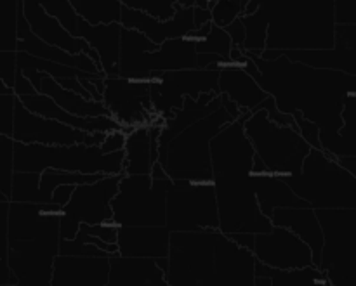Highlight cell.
<instances>
[{
    "label": "cell",
    "mask_w": 356,
    "mask_h": 286,
    "mask_svg": "<svg viewBox=\"0 0 356 286\" xmlns=\"http://www.w3.org/2000/svg\"><path fill=\"white\" fill-rule=\"evenodd\" d=\"M243 72L273 97L278 111L301 115L320 131L322 151L336 158L337 132L343 127V110L350 96H356V76L334 69H316L289 61L245 54Z\"/></svg>",
    "instance_id": "obj_1"
},
{
    "label": "cell",
    "mask_w": 356,
    "mask_h": 286,
    "mask_svg": "<svg viewBox=\"0 0 356 286\" xmlns=\"http://www.w3.org/2000/svg\"><path fill=\"white\" fill-rule=\"evenodd\" d=\"M263 10L266 49L315 51L334 47V0H249L242 16Z\"/></svg>",
    "instance_id": "obj_2"
},
{
    "label": "cell",
    "mask_w": 356,
    "mask_h": 286,
    "mask_svg": "<svg viewBox=\"0 0 356 286\" xmlns=\"http://www.w3.org/2000/svg\"><path fill=\"white\" fill-rule=\"evenodd\" d=\"M221 97V96H219ZM235 118L219 106L207 117L200 118L177 134L169 144L159 151L156 162L170 180H212L211 141L225 125Z\"/></svg>",
    "instance_id": "obj_3"
},
{
    "label": "cell",
    "mask_w": 356,
    "mask_h": 286,
    "mask_svg": "<svg viewBox=\"0 0 356 286\" xmlns=\"http://www.w3.org/2000/svg\"><path fill=\"white\" fill-rule=\"evenodd\" d=\"M282 179L313 210L356 208V177L322 149H309L301 172Z\"/></svg>",
    "instance_id": "obj_4"
},
{
    "label": "cell",
    "mask_w": 356,
    "mask_h": 286,
    "mask_svg": "<svg viewBox=\"0 0 356 286\" xmlns=\"http://www.w3.org/2000/svg\"><path fill=\"white\" fill-rule=\"evenodd\" d=\"M124 149L103 155L99 146H42L14 142V172L42 174L44 170H61L94 176H122Z\"/></svg>",
    "instance_id": "obj_5"
},
{
    "label": "cell",
    "mask_w": 356,
    "mask_h": 286,
    "mask_svg": "<svg viewBox=\"0 0 356 286\" xmlns=\"http://www.w3.org/2000/svg\"><path fill=\"white\" fill-rule=\"evenodd\" d=\"M243 132L268 174L285 177L301 172L302 162L312 148L299 135L298 128L275 124L266 111L259 110L243 121Z\"/></svg>",
    "instance_id": "obj_6"
},
{
    "label": "cell",
    "mask_w": 356,
    "mask_h": 286,
    "mask_svg": "<svg viewBox=\"0 0 356 286\" xmlns=\"http://www.w3.org/2000/svg\"><path fill=\"white\" fill-rule=\"evenodd\" d=\"M323 235L318 269L332 286H356V208L315 210Z\"/></svg>",
    "instance_id": "obj_7"
},
{
    "label": "cell",
    "mask_w": 356,
    "mask_h": 286,
    "mask_svg": "<svg viewBox=\"0 0 356 286\" xmlns=\"http://www.w3.org/2000/svg\"><path fill=\"white\" fill-rule=\"evenodd\" d=\"M170 179L149 176H122L111 200L113 222L118 228H159L165 226V198Z\"/></svg>",
    "instance_id": "obj_8"
},
{
    "label": "cell",
    "mask_w": 356,
    "mask_h": 286,
    "mask_svg": "<svg viewBox=\"0 0 356 286\" xmlns=\"http://www.w3.org/2000/svg\"><path fill=\"white\" fill-rule=\"evenodd\" d=\"M221 235H264L273 229L261 214L252 176L212 177Z\"/></svg>",
    "instance_id": "obj_9"
},
{
    "label": "cell",
    "mask_w": 356,
    "mask_h": 286,
    "mask_svg": "<svg viewBox=\"0 0 356 286\" xmlns=\"http://www.w3.org/2000/svg\"><path fill=\"white\" fill-rule=\"evenodd\" d=\"M219 231L170 233L167 286H211L214 274V246Z\"/></svg>",
    "instance_id": "obj_10"
},
{
    "label": "cell",
    "mask_w": 356,
    "mask_h": 286,
    "mask_svg": "<svg viewBox=\"0 0 356 286\" xmlns=\"http://www.w3.org/2000/svg\"><path fill=\"white\" fill-rule=\"evenodd\" d=\"M165 228L170 233L218 231V205L212 180H170L165 198Z\"/></svg>",
    "instance_id": "obj_11"
},
{
    "label": "cell",
    "mask_w": 356,
    "mask_h": 286,
    "mask_svg": "<svg viewBox=\"0 0 356 286\" xmlns=\"http://www.w3.org/2000/svg\"><path fill=\"white\" fill-rule=\"evenodd\" d=\"M122 176H104L96 183L75 186L68 203L61 208L59 238L73 239L80 224L96 226L113 222L110 203L117 194Z\"/></svg>",
    "instance_id": "obj_12"
},
{
    "label": "cell",
    "mask_w": 356,
    "mask_h": 286,
    "mask_svg": "<svg viewBox=\"0 0 356 286\" xmlns=\"http://www.w3.org/2000/svg\"><path fill=\"white\" fill-rule=\"evenodd\" d=\"M219 69L195 68L165 72L148 82V94L152 110L156 117L169 118L181 110L184 99H198L202 94L214 92L218 89Z\"/></svg>",
    "instance_id": "obj_13"
},
{
    "label": "cell",
    "mask_w": 356,
    "mask_h": 286,
    "mask_svg": "<svg viewBox=\"0 0 356 286\" xmlns=\"http://www.w3.org/2000/svg\"><path fill=\"white\" fill-rule=\"evenodd\" d=\"M59 228L33 239L9 242L7 266L16 278V286H51L52 264L58 257Z\"/></svg>",
    "instance_id": "obj_14"
},
{
    "label": "cell",
    "mask_w": 356,
    "mask_h": 286,
    "mask_svg": "<svg viewBox=\"0 0 356 286\" xmlns=\"http://www.w3.org/2000/svg\"><path fill=\"white\" fill-rule=\"evenodd\" d=\"M149 82V80H148ZM148 82L124 76H104L101 103L120 127L131 132L136 127L149 125L156 118L149 103Z\"/></svg>",
    "instance_id": "obj_15"
},
{
    "label": "cell",
    "mask_w": 356,
    "mask_h": 286,
    "mask_svg": "<svg viewBox=\"0 0 356 286\" xmlns=\"http://www.w3.org/2000/svg\"><path fill=\"white\" fill-rule=\"evenodd\" d=\"M106 134H89V132L76 131L56 120L37 117L30 113L19 99L14 103L13 118V141L21 144H42V146H99Z\"/></svg>",
    "instance_id": "obj_16"
},
{
    "label": "cell",
    "mask_w": 356,
    "mask_h": 286,
    "mask_svg": "<svg viewBox=\"0 0 356 286\" xmlns=\"http://www.w3.org/2000/svg\"><path fill=\"white\" fill-rule=\"evenodd\" d=\"M250 115H240L232 124L225 125L211 141V170L214 176H250L254 153L252 144L243 132V121Z\"/></svg>",
    "instance_id": "obj_17"
},
{
    "label": "cell",
    "mask_w": 356,
    "mask_h": 286,
    "mask_svg": "<svg viewBox=\"0 0 356 286\" xmlns=\"http://www.w3.org/2000/svg\"><path fill=\"white\" fill-rule=\"evenodd\" d=\"M252 255L257 262L278 271L313 266L312 250L308 245L287 229L275 226L270 233L254 235Z\"/></svg>",
    "instance_id": "obj_18"
},
{
    "label": "cell",
    "mask_w": 356,
    "mask_h": 286,
    "mask_svg": "<svg viewBox=\"0 0 356 286\" xmlns=\"http://www.w3.org/2000/svg\"><path fill=\"white\" fill-rule=\"evenodd\" d=\"M120 26L139 31L155 45L172 40V38H186L195 30L193 7H179L170 19L160 21L141 10L122 6Z\"/></svg>",
    "instance_id": "obj_19"
},
{
    "label": "cell",
    "mask_w": 356,
    "mask_h": 286,
    "mask_svg": "<svg viewBox=\"0 0 356 286\" xmlns=\"http://www.w3.org/2000/svg\"><path fill=\"white\" fill-rule=\"evenodd\" d=\"M252 252L219 233L214 246V274L211 286H254Z\"/></svg>",
    "instance_id": "obj_20"
},
{
    "label": "cell",
    "mask_w": 356,
    "mask_h": 286,
    "mask_svg": "<svg viewBox=\"0 0 356 286\" xmlns=\"http://www.w3.org/2000/svg\"><path fill=\"white\" fill-rule=\"evenodd\" d=\"M61 207L44 203H14L7 210V239L23 242L33 239L51 229L59 228Z\"/></svg>",
    "instance_id": "obj_21"
},
{
    "label": "cell",
    "mask_w": 356,
    "mask_h": 286,
    "mask_svg": "<svg viewBox=\"0 0 356 286\" xmlns=\"http://www.w3.org/2000/svg\"><path fill=\"white\" fill-rule=\"evenodd\" d=\"M23 3V14L26 19L30 31L38 38V40L45 42V44L58 47L61 51L68 52V54H86L87 58L92 59L96 66L99 68V58L96 52L79 37H72L58 19L49 16L35 0H21ZM101 69V68H99Z\"/></svg>",
    "instance_id": "obj_22"
},
{
    "label": "cell",
    "mask_w": 356,
    "mask_h": 286,
    "mask_svg": "<svg viewBox=\"0 0 356 286\" xmlns=\"http://www.w3.org/2000/svg\"><path fill=\"white\" fill-rule=\"evenodd\" d=\"M165 118L156 117L145 127H136L125 134L124 176H149L159 158V135Z\"/></svg>",
    "instance_id": "obj_23"
},
{
    "label": "cell",
    "mask_w": 356,
    "mask_h": 286,
    "mask_svg": "<svg viewBox=\"0 0 356 286\" xmlns=\"http://www.w3.org/2000/svg\"><path fill=\"white\" fill-rule=\"evenodd\" d=\"M110 262L103 257L58 255L52 264L51 286H104Z\"/></svg>",
    "instance_id": "obj_24"
},
{
    "label": "cell",
    "mask_w": 356,
    "mask_h": 286,
    "mask_svg": "<svg viewBox=\"0 0 356 286\" xmlns=\"http://www.w3.org/2000/svg\"><path fill=\"white\" fill-rule=\"evenodd\" d=\"M170 231L165 226L159 228H124L118 229V255L129 259H167Z\"/></svg>",
    "instance_id": "obj_25"
},
{
    "label": "cell",
    "mask_w": 356,
    "mask_h": 286,
    "mask_svg": "<svg viewBox=\"0 0 356 286\" xmlns=\"http://www.w3.org/2000/svg\"><path fill=\"white\" fill-rule=\"evenodd\" d=\"M245 61V59H243ZM243 62H232L219 68V94L228 97L240 108L242 115H252L257 106L268 97V94L257 85L256 80L243 72Z\"/></svg>",
    "instance_id": "obj_26"
},
{
    "label": "cell",
    "mask_w": 356,
    "mask_h": 286,
    "mask_svg": "<svg viewBox=\"0 0 356 286\" xmlns=\"http://www.w3.org/2000/svg\"><path fill=\"white\" fill-rule=\"evenodd\" d=\"M28 80H30L31 87L35 92L44 94V96L51 97L61 110L66 113L73 115V117L80 118H94V117H110L108 110L101 101L86 99V97L73 94L70 90H65L63 87L58 85L54 78L49 75L38 72H21Z\"/></svg>",
    "instance_id": "obj_27"
},
{
    "label": "cell",
    "mask_w": 356,
    "mask_h": 286,
    "mask_svg": "<svg viewBox=\"0 0 356 286\" xmlns=\"http://www.w3.org/2000/svg\"><path fill=\"white\" fill-rule=\"evenodd\" d=\"M271 226L284 228L298 236L312 250L313 266L318 267L322 253L323 235L313 208H277L270 219Z\"/></svg>",
    "instance_id": "obj_28"
},
{
    "label": "cell",
    "mask_w": 356,
    "mask_h": 286,
    "mask_svg": "<svg viewBox=\"0 0 356 286\" xmlns=\"http://www.w3.org/2000/svg\"><path fill=\"white\" fill-rule=\"evenodd\" d=\"M120 23L111 24H87L79 21V38H82L99 58V68L104 76L118 75L120 59Z\"/></svg>",
    "instance_id": "obj_29"
},
{
    "label": "cell",
    "mask_w": 356,
    "mask_h": 286,
    "mask_svg": "<svg viewBox=\"0 0 356 286\" xmlns=\"http://www.w3.org/2000/svg\"><path fill=\"white\" fill-rule=\"evenodd\" d=\"M108 262L110 273L104 286H167L155 259H129L113 253Z\"/></svg>",
    "instance_id": "obj_30"
},
{
    "label": "cell",
    "mask_w": 356,
    "mask_h": 286,
    "mask_svg": "<svg viewBox=\"0 0 356 286\" xmlns=\"http://www.w3.org/2000/svg\"><path fill=\"white\" fill-rule=\"evenodd\" d=\"M219 106H221V97H219V94L214 92L202 94L198 99H190V97H186L183 106H181V110H177L172 117L165 118V121H163V127L159 135V151L165 148V146L169 144L177 134H181L184 128L190 127L191 124H195V121L200 120V118L211 115L212 111L218 110Z\"/></svg>",
    "instance_id": "obj_31"
},
{
    "label": "cell",
    "mask_w": 356,
    "mask_h": 286,
    "mask_svg": "<svg viewBox=\"0 0 356 286\" xmlns=\"http://www.w3.org/2000/svg\"><path fill=\"white\" fill-rule=\"evenodd\" d=\"M252 180L259 210L268 221L277 208H309L306 201L292 193L282 177L273 176V174H261V176H252Z\"/></svg>",
    "instance_id": "obj_32"
},
{
    "label": "cell",
    "mask_w": 356,
    "mask_h": 286,
    "mask_svg": "<svg viewBox=\"0 0 356 286\" xmlns=\"http://www.w3.org/2000/svg\"><path fill=\"white\" fill-rule=\"evenodd\" d=\"M16 51L26 52V54L33 56V58L45 59V61L56 62V65L70 66V68L80 69V72L89 73V75H103L101 69L96 66V62L90 58H87L86 54H68V52L61 51V49L52 47V45L38 40L33 33L24 37L23 40H17Z\"/></svg>",
    "instance_id": "obj_33"
},
{
    "label": "cell",
    "mask_w": 356,
    "mask_h": 286,
    "mask_svg": "<svg viewBox=\"0 0 356 286\" xmlns=\"http://www.w3.org/2000/svg\"><path fill=\"white\" fill-rule=\"evenodd\" d=\"M254 274H256V278H270L271 286H332L325 278V274L315 266L292 271H278L256 260Z\"/></svg>",
    "instance_id": "obj_34"
},
{
    "label": "cell",
    "mask_w": 356,
    "mask_h": 286,
    "mask_svg": "<svg viewBox=\"0 0 356 286\" xmlns=\"http://www.w3.org/2000/svg\"><path fill=\"white\" fill-rule=\"evenodd\" d=\"M76 16L87 24L120 23V0H68Z\"/></svg>",
    "instance_id": "obj_35"
},
{
    "label": "cell",
    "mask_w": 356,
    "mask_h": 286,
    "mask_svg": "<svg viewBox=\"0 0 356 286\" xmlns=\"http://www.w3.org/2000/svg\"><path fill=\"white\" fill-rule=\"evenodd\" d=\"M16 69L17 72H38L49 75L51 78H94L97 75H89L80 69L70 68V66L56 65V62L45 61V59L33 58V56L26 54V52L16 51Z\"/></svg>",
    "instance_id": "obj_36"
},
{
    "label": "cell",
    "mask_w": 356,
    "mask_h": 286,
    "mask_svg": "<svg viewBox=\"0 0 356 286\" xmlns=\"http://www.w3.org/2000/svg\"><path fill=\"white\" fill-rule=\"evenodd\" d=\"M243 28H245V40H243V54L261 56L266 49V31L268 19L263 10L240 16Z\"/></svg>",
    "instance_id": "obj_37"
},
{
    "label": "cell",
    "mask_w": 356,
    "mask_h": 286,
    "mask_svg": "<svg viewBox=\"0 0 356 286\" xmlns=\"http://www.w3.org/2000/svg\"><path fill=\"white\" fill-rule=\"evenodd\" d=\"M120 3L129 9L141 10L155 19L167 21L179 7H193L195 0H120Z\"/></svg>",
    "instance_id": "obj_38"
},
{
    "label": "cell",
    "mask_w": 356,
    "mask_h": 286,
    "mask_svg": "<svg viewBox=\"0 0 356 286\" xmlns=\"http://www.w3.org/2000/svg\"><path fill=\"white\" fill-rule=\"evenodd\" d=\"M19 0H0V51H16V21Z\"/></svg>",
    "instance_id": "obj_39"
},
{
    "label": "cell",
    "mask_w": 356,
    "mask_h": 286,
    "mask_svg": "<svg viewBox=\"0 0 356 286\" xmlns=\"http://www.w3.org/2000/svg\"><path fill=\"white\" fill-rule=\"evenodd\" d=\"M197 52L198 54H214L219 56L222 61L232 62L229 56H232V40H229L228 33L222 28H218L212 24L209 33L205 35L202 40H197Z\"/></svg>",
    "instance_id": "obj_40"
},
{
    "label": "cell",
    "mask_w": 356,
    "mask_h": 286,
    "mask_svg": "<svg viewBox=\"0 0 356 286\" xmlns=\"http://www.w3.org/2000/svg\"><path fill=\"white\" fill-rule=\"evenodd\" d=\"M51 17L58 19V23L68 31L72 37H79V21L68 0H35Z\"/></svg>",
    "instance_id": "obj_41"
},
{
    "label": "cell",
    "mask_w": 356,
    "mask_h": 286,
    "mask_svg": "<svg viewBox=\"0 0 356 286\" xmlns=\"http://www.w3.org/2000/svg\"><path fill=\"white\" fill-rule=\"evenodd\" d=\"M14 174V141L0 134V191L9 200Z\"/></svg>",
    "instance_id": "obj_42"
},
{
    "label": "cell",
    "mask_w": 356,
    "mask_h": 286,
    "mask_svg": "<svg viewBox=\"0 0 356 286\" xmlns=\"http://www.w3.org/2000/svg\"><path fill=\"white\" fill-rule=\"evenodd\" d=\"M209 10H211V23L218 28H226L242 16L243 7L240 0H211Z\"/></svg>",
    "instance_id": "obj_43"
},
{
    "label": "cell",
    "mask_w": 356,
    "mask_h": 286,
    "mask_svg": "<svg viewBox=\"0 0 356 286\" xmlns=\"http://www.w3.org/2000/svg\"><path fill=\"white\" fill-rule=\"evenodd\" d=\"M7 210H9V201H0V286H14L16 278L10 273L7 266Z\"/></svg>",
    "instance_id": "obj_44"
},
{
    "label": "cell",
    "mask_w": 356,
    "mask_h": 286,
    "mask_svg": "<svg viewBox=\"0 0 356 286\" xmlns=\"http://www.w3.org/2000/svg\"><path fill=\"white\" fill-rule=\"evenodd\" d=\"M14 94H3L0 96V134L10 137L13 135V118H14Z\"/></svg>",
    "instance_id": "obj_45"
},
{
    "label": "cell",
    "mask_w": 356,
    "mask_h": 286,
    "mask_svg": "<svg viewBox=\"0 0 356 286\" xmlns=\"http://www.w3.org/2000/svg\"><path fill=\"white\" fill-rule=\"evenodd\" d=\"M292 118H294L299 135L305 139L306 144H308L312 149H322V146H320V131H318V127H316L313 121L305 120V118H302L301 115H298V113L292 115Z\"/></svg>",
    "instance_id": "obj_46"
},
{
    "label": "cell",
    "mask_w": 356,
    "mask_h": 286,
    "mask_svg": "<svg viewBox=\"0 0 356 286\" xmlns=\"http://www.w3.org/2000/svg\"><path fill=\"white\" fill-rule=\"evenodd\" d=\"M90 236L101 239L103 243H108V245H117V235H118V226L115 222H104V224H80Z\"/></svg>",
    "instance_id": "obj_47"
},
{
    "label": "cell",
    "mask_w": 356,
    "mask_h": 286,
    "mask_svg": "<svg viewBox=\"0 0 356 286\" xmlns=\"http://www.w3.org/2000/svg\"><path fill=\"white\" fill-rule=\"evenodd\" d=\"M16 78V51H0V80L3 85L13 89Z\"/></svg>",
    "instance_id": "obj_48"
},
{
    "label": "cell",
    "mask_w": 356,
    "mask_h": 286,
    "mask_svg": "<svg viewBox=\"0 0 356 286\" xmlns=\"http://www.w3.org/2000/svg\"><path fill=\"white\" fill-rule=\"evenodd\" d=\"M125 146V132L115 131L104 135V141L99 144V149L103 155H110V153L122 151Z\"/></svg>",
    "instance_id": "obj_49"
},
{
    "label": "cell",
    "mask_w": 356,
    "mask_h": 286,
    "mask_svg": "<svg viewBox=\"0 0 356 286\" xmlns=\"http://www.w3.org/2000/svg\"><path fill=\"white\" fill-rule=\"evenodd\" d=\"M222 30L228 33L229 40H232V45L235 49H240V51L243 52V40H245V28H243V23L242 19H235L232 24H228L226 28H222Z\"/></svg>",
    "instance_id": "obj_50"
},
{
    "label": "cell",
    "mask_w": 356,
    "mask_h": 286,
    "mask_svg": "<svg viewBox=\"0 0 356 286\" xmlns=\"http://www.w3.org/2000/svg\"><path fill=\"white\" fill-rule=\"evenodd\" d=\"M13 94L16 97H23V96H31L35 94V89L31 87L30 80L23 75L21 72L16 69V78H14V85H13Z\"/></svg>",
    "instance_id": "obj_51"
},
{
    "label": "cell",
    "mask_w": 356,
    "mask_h": 286,
    "mask_svg": "<svg viewBox=\"0 0 356 286\" xmlns=\"http://www.w3.org/2000/svg\"><path fill=\"white\" fill-rule=\"evenodd\" d=\"M73 190H75V186H59L58 190H54V193H52L51 205H58V207L63 208V205L68 203Z\"/></svg>",
    "instance_id": "obj_52"
},
{
    "label": "cell",
    "mask_w": 356,
    "mask_h": 286,
    "mask_svg": "<svg viewBox=\"0 0 356 286\" xmlns=\"http://www.w3.org/2000/svg\"><path fill=\"white\" fill-rule=\"evenodd\" d=\"M193 23H195V30L202 28L204 24L211 23V10L200 9V7H193Z\"/></svg>",
    "instance_id": "obj_53"
},
{
    "label": "cell",
    "mask_w": 356,
    "mask_h": 286,
    "mask_svg": "<svg viewBox=\"0 0 356 286\" xmlns=\"http://www.w3.org/2000/svg\"><path fill=\"white\" fill-rule=\"evenodd\" d=\"M232 242H235L236 245L242 246V249L249 250V252H252L254 249V235H229L228 236Z\"/></svg>",
    "instance_id": "obj_54"
},
{
    "label": "cell",
    "mask_w": 356,
    "mask_h": 286,
    "mask_svg": "<svg viewBox=\"0 0 356 286\" xmlns=\"http://www.w3.org/2000/svg\"><path fill=\"white\" fill-rule=\"evenodd\" d=\"M336 162L339 163L344 170H348L351 176L356 177V156H341V158H336Z\"/></svg>",
    "instance_id": "obj_55"
},
{
    "label": "cell",
    "mask_w": 356,
    "mask_h": 286,
    "mask_svg": "<svg viewBox=\"0 0 356 286\" xmlns=\"http://www.w3.org/2000/svg\"><path fill=\"white\" fill-rule=\"evenodd\" d=\"M149 177H152V179H169V177H167V174L163 172L162 167H160L159 162L153 163L152 172H149Z\"/></svg>",
    "instance_id": "obj_56"
},
{
    "label": "cell",
    "mask_w": 356,
    "mask_h": 286,
    "mask_svg": "<svg viewBox=\"0 0 356 286\" xmlns=\"http://www.w3.org/2000/svg\"><path fill=\"white\" fill-rule=\"evenodd\" d=\"M254 286H271V280L270 278H256Z\"/></svg>",
    "instance_id": "obj_57"
},
{
    "label": "cell",
    "mask_w": 356,
    "mask_h": 286,
    "mask_svg": "<svg viewBox=\"0 0 356 286\" xmlns=\"http://www.w3.org/2000/svg\"><path fill=\"white\" fill-rule=\"evenodd\" d=\"M3 94H13V89H9V87L3 85V82L0 80V96H3Z\"/></svg>",
    "instance_id": "obj_58"
},
{
    "label": "cell",
    "mask_w": 356,
    "mask_h": 286,
    "mask_svg": "<svg viewBox=\"0 0 356 286\" xmlns=\"http://www.w3.org/2000/svg\"><path fill=\"white\" fill-rule=\"evenodd\" d=\"M0 201H9V200H7L6 196H3V194H2V191H0Z\"/></svg>",
    "instance_id": "obj_59"
}]
</instances>
